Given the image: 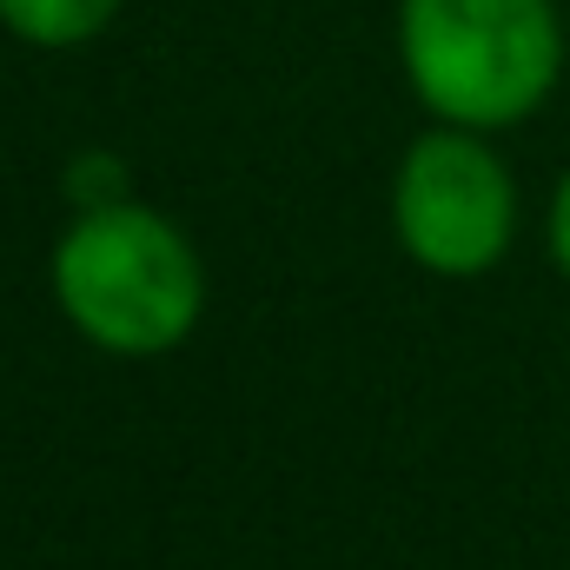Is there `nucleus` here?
<instances>
[{
  "instance_id": "6",
  "label": "nucleus",
  "mask_w": 570,
  "mask_h": 570,
  "mask_svg": "<svg viewBox=\"0 0 570 570\" xmlns=\"http://www.w3.org/2000/svg\"><path fill=\"white\" fill-rule=\"evenodd\" d=\"M551 253L570 273V173H564V186H558V199H551Z\"/></svg>"
},
{
  "instance_id": "5",
  "label": "nucleus",
  "mask_w": 570,
  "mask_h": 570,
  "mask_svg": "<svg viewBox=\"0 0 570 570\" xmlns=\"http://www.w3.org/2000/svg\"><path fill=\"white\" fill-rule=\"evenodd\" d=\"M127 166L114 159V153H80L73 166H67V199H80V213H94V206H120L127 199Z\"/></svg>"
},
{
  "instance_id": "3",
  "label": "nucleus",
  "mask_w": 570,
  "mask_h": 570,
  "mask_svg": "<svg viewBox=\"0 0 570 570\" xmlns=\"http://www.w3.org/2000/svg\"><path fill=\"white\" fill-rule=\"evenodd\" d=\"M392 226L399 246L444 279H471L498 266L518 226L511 173L471 127H438L405 153L392 186Z\"/></svg>"
},
{
  "instance_id": "1",
  "label": "nucleus",
  "mask_w": 570,
  "mask_h": 570,
  "mask_svg": "<svg viewBox=\"0 0 570 570\" xmlns=\"http://www.w3.org/2000/svg\"><path fill=\"white\" fill-rule=\"evenodd\" d=\"M53 298L80 338L120 358L173 352L206 305V273L186 233L153 206H94L53 246Z\"/></svg>"
},
{
  "instance_id": "2",
  "label": "nucleus",
  "mask_w": 570,
  "mask_h": 570,
  "mask_svg": "<svg viewBox=\"0 0 570 570\" xmlns=\"http://www.w3.org/2000/svg\"><path fill=\"white\" fill-rule=\"evenodd\" d=\"M399 53L444 127H511L544 107L564 67L551 0H405Z\"/></svg>"
},
{
  "instance_id": "4",
  "label": "nucleus",
  "mask_w": 570,
  "mask_h": 570,
  "mask_svg": "<svg viewBox=\"0 0 570 570\" xmlns=\"http://www.w3.org/2000/svg\"><path fill=\"white\" fill-rule=\"evenodd\" d=\"M114 13H120V0H0L7 33H20L33 47H80Z\"/></svg>"
}]
</instances>
